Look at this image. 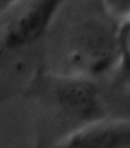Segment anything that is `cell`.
<instances>
[{
	"label": "cell",
	"instance_id": "5",
	"mask_svg": "<svg viewBox=\"0 0 130 148\" xmlns=\"http://www.w3.org/2000/svg\"><path fill=\"white\" fill-rule=\"evenodd\" d=\"M112 77L130 95V15L120 21L118 30V63Z\"/></svg>",
	"mask_w": 130,
	"mask_h": 148
},
{
	"label": "cell",
	"instance_id": "2",
	"mask_svg": "<svg viewBox=\"0 0 130 148\" xmlns=\"http://www.w3.org/2000/svg\"><path fill=\"white\" fill-rule=\"evenodd\" d=\"M119 24L99 0L80 7L65 25L49 72L93 79L111 77L118 63Z\"/></svg>",
	"mask_w": 130,
	"mask_h": 148
},
{
	"label": "cell",
	"instance_id": "4",
	"mask_svg": "<svg viewBox=\"0 0 130 148\" xmlns=\"http://www.w3.org/2000/svg\"><path fill=\"white\" fill-rule=\"evenodd\" d=\"M52 148H130V119H107L93 123Z\"/></svg>",
	"mask_w": 130,
	"mask_h": 148
},
{
	"label": "cell",
	"instance_id": "7",
	"mask_svg": "<svg viewBox=\"0 0 130 148\" xmlns=\"http://www.w3.org/2000/svg\"><path fill=\"white\" fill-rule=\"evenodd\" d=\"M20 1V0H0V12L7 11Z\"/></svg>",
	"mask_w": 130,
	"mask_h": 148
},
{
	"label": "cell",
	"instance_id": "1",
	"mask_svg": "<svg viewBox=\"0 0 130 148\" xmlns=\"http://www.w3.org/2000/svg\"><path fill=\"white\" fill-rule=\"evenodd\" d=\"M22 95L35 108L34 148H52L99 121L130 119V95L112 76L39 72Z\"/></svg>",
	"mask_w": 130,
	"mask_h": 148
},
{
	"label": "cell",
	"instance_id": "3",
	"mask_svg": "<svg viewBox=\"0 0 130 148\" xmlns=\"http://www.w3.org/2000/svg\"><path fill=\"white\" fill-rule=\"evenodd\" d=\"M69 0H20L6 11L0 32V54L18 55L39 45Z\"/></svg>",
	"mask_w": 130,
	"mask_h": 148
},
{
	"label": "cell",
	"instance_id": "6",
	"mask_svg": "<svg viewBox=\"0 0 130 148\" xmlns=\"http://www.w3.org/2000/svg\"><path fill=\"white\" fill-rule=\"evenodd\" d=\"M108 12L119 21L130 15V0H99Z\"/></svg>",
	"mask_w": 130,
	"mask_h": 148
}]
</instances>
